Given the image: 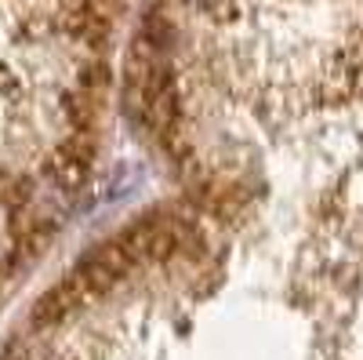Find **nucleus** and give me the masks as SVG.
I'll use <instances>...</instances> for the list:
<instances>
[{
	"label": "nucleus",
	"mask_w": 363,
	"mask_h": 360,
	"mask_svg": "<svg viewBox=\"0 0 363 360\" xmlns=\"http://www.w3.org/2000/svg\"><path fill=\"white\" fill-rule=\"evenodd\" d=\"M124 0H0V164L26 171L73 131H102Z\"/></svg>",
	"instance_id": "1"
}]
</instances>
